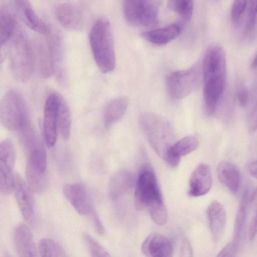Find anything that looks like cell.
<instances>
[{
  "mask_svg": "<svg viewBox=\"0 0 257 257\" xmlns=\"http://www.w3.org/2000/svg\"><path fill=\"white\" fill-rule=\"evenodd\" d=\"M168 7L179 15L183 19L189 20L192 15L194 4L191 1L172 0L168 2Z\"/></svg>",
  "mask_w": 257,
  "mask_h": 257,
  "instance_id": "33",
  "label": "cell"
},
{
  "mask_svg": "<svg viewBox=\"0 0 257 257\" xmlns=\"http://www.w3.org/2000/svg\"><path fill=\"white\" fill-rule=\"evenodd\" d=\"M7 257H10V256H8V255H7Z\"/></svg>",
  "mask_w": 257,
  "mask_h": 257,
  "instance_id": "44",
  "label": "cell"
},
{
  "mask_svg": "<svg viewBox=\"0 0 257 257\" xmlns=\"http://www.w3.org/2000/svg\"><path fill=\"white\" fill-rule=\"evenodd\" d=\"M249 174L257 179V160L250 162L247 165Z\"/></svg>",
  "mask_w": 257,
  "mask_h": 257,
  "instance_id": "42",
  "label": "cell"
},
{
  "mask_svg": "<svg viewBox=\"0 0 257 257\" xmlns=\"http://www.w3.org/2000/svg\"><path fill=\"white\" fill-rule=\"evenodd\" d=\"M14 240L19 257H38L33 234L26 225L21 223L16 226Z\"/></svg>",
  "mask_w": 257,
  "mask_h": 257,
  "instance_id": "20",
  "label": "cell"
},
{
  "mask_svg": "<svg viewBox=\"0 0 257 257\" xmlns=\"http://www.w3.org/2000/svg\"><path fill=\"white\" fill-rule=\"evenodd\" d=\"M135 206L137 210L147 209L152 220L157 224H165L167 211L164 203L155 174L148 165L139 171L135 184Z\"/></svg>",
  "mask_w": 257,
  "mask_h": 257,
  "instance_id": "2",
  "label": "cell"
},
{
  "mask_svg": "<svg viewBox=\"0 0 257 257\" xmlns=\"http://www.w3.org/2000/svg\"><path fill=\"white\" fill-rule=\"evenodd\" d=\"M180 257H192V248L186 239H184L182 241Z\"/></svg>",
  "mask_w": 257,
  "mask_h": 257,
  "instance_id": "39",
  "label": "cell"
},
{
  "mask_svg": "<svg viewBox=\"0 0 257 257\" xmlns=\"http://www.w3.org/2000/svg\"><path fill=\"white\" fill-rule=\"evenodd\" d=\"M250 196L249 190L246 188L241 198L235 218L232 241L234 249L239 241L243 224L245 221Z\"/></svg>",
  "mask_w": 257,
  "mask_h": 257,
  "instance_id": "27",
  "label": "cell"
},
{
  "mask_svg": "<svg viewBox=\"0 0 257 257\" xmlns=\"http://www.w3.org/2000/svg\"><path fill=\"white\" fill-rule=\"evenodd\" d=\"M5 45L13 75L20 81H28L34 69L35 56L27 34L18 25Z\"/></svg>",
  "mask_w": 257,
  "mask_h": 257,
  "instance_id": "3",
  "label": "cell"
},
{
  "mask_svg": "<svg viewBox=\"0 0 257 257\" xmlns=\"http://www.w3.org/2000/svg\"><path fill=\"white\" fill-rule=\"evenodd\" d=\"M198 146L197 139L193 136H188L176 141L171 148L167 163L173 167H176L181 157L195 151Z\"/></svg>",
  "mask_w": 257,
  "mask_h": 257,
  "instance_id": "24",
  "label": "cell"
},
{
  "mask_svg": "<svg viewBox=\"0 0 257 257\" xmlns=\"http://www.w3.org/2000/svg\"><path fill=\"white\" fill-rule=\"evenodd\" d=\"M26 176L27 184L32 191L40 193L45 190L47 183L46 173H40L27 166Z\"/></svg>",
  "mask_w": 257,
  "mask_h": 257,
  "instance_id": "30",
  "label": "cell"
},
{
  "mask_svg": "<svg viewBox=\"0 0 257 257\" xmlns=\"http://www.w3.org/2000/svg\"><path fill=\"white\" fill-rule=\"evenodd\" d=\"M247 128L249 132H253L257 131V103L248 118Z\"/></svg>",
  "mask_w": 257,
  "mask_h": 257,
  "instance_id": "37",
  "label": "cell"
},
{
  "mask_svg": "<svg viewBox=\"0 0 257 257\" xmlns=\"http://www.w3.org/2000/svg\"><path fill=\"white\" fill-rule=\"evenodd\" d=\"M58 130L62 138L69 139L71 135V117L69 108L64 98L60 101L57 119Z\"/></svg>",
  "mask_w": 257,
  "mask_h": 257,
  "instance_id": "29",
  "label": "cell"
},
{
  "mask_svg": "<svg viewBox=\"0 0 257 257\" xmlns=\"http://www.w3.org/2000/svg\"><path fill=\"white\" fill-rule=\"evenodd\" d=\"M206 214L212 240L217 243L221 239L225 228V210L221 203L214 200L208 206Z\"/></svg>",
  "mask_w": 257,
  "mask_h": 257,
  "instance_id": "19",
  "label": "cell"
},
{
  "mask_svg": "<svg viewBox=\"0 0 257 257\" xmlns=\"http://www.w3.org/2000/svg\"><path fill=\"white\" fill-rule=\"evenodd\" d=\"M160 1H125L123 11L125 20L130 25L138 27H151L158 21Z\"/></svg>",
  "mask_w": 257,
  "mask_h": 257,
  "instance_id": "7",
  "label": "cell"
},
{
  "mask_svg": "<svg viewBox=\"0 0 257 257\" xmlns=\"http://www.w3.org/2000/svg\"><path fill=\"white\" fill-rule=\"evenodd\" d=\"M18 24L13 14L6 6L0 8V43L1 47L6 43L11 37Z\"/></svg>",
  "mask_w": 257,
  "mask_h": 257,
  "instance_id": "26",
  "label": "cell"
},
{
  "mask_svg": "<svg viewBox=\"0 0 257 257\" xmlns=\"http://www.w3.org/2000/svg\"><path fill=\"white\" fill-rule=\"evenodd\" d=\"M218 179L231 192L236 194L239 190L241 175L238 167L233 163L224 160L217 166Z\"/></svg>",
  "mask_w": 257,
  "mask_h": 257,
  "instance_id": "21",
  "label": "cell"
},
{
  "mask_svg": "<svg viewBox=\"0 0 257 257\" xmlns=\"http://www.w3.org/2000/svg\"><path fill=\"white\" fill-rule=\"evenodd\" d=\"M15 149L13 142L6 139L0 145V191L8 195L14 189Z\"/></svg>",
  "mask_w": 257,
  "mask_h": 257,
  "instance_id": "11",
  "label": "cell"
},
{
  "mask_svg": "<svg viewBox=\"0 0 257 257\" xmlns=\"http://www.w3.org/2000/svg\"><path fill=\"white\" fill-rule=\"evenodd\" d=\"M139 120L150 146L168 163L171 148L177 141L171 123L162 115L151 112L142 113Z\"/></svg>",
  "mask_w": 257,
  "mask_h": 257,
  "instance_id": "4",
  "label": "cell"
},
{
  "mask_svg": "<svg viewBox=\"0 0 257 257\" xmlns=\"http://www.w3.org/2000/svg\"><path fill=\"white\" fill-rule=\"evenodd\" d=\"M234 249L232 242H230L223 247L216 257H231Z\"/></svg>",
  "mask_w": 257,
  "mask_h": 257,
  "instance_id": "40",
  "label": "cell"
},
{
  "mask_svg": "<svg viewBox=\"0 0 257 257\" xmlns=\"http://www.w3.org/2000/svg\"><path fill=\"white\" fill-rule=\"evenodd\" d=\"M182 30L181 24L177 23L163 28L144 32L142 34V37L150 43L162 45L176 39L179 36Z\"/></svg>",
  "mask_w": 257,
  "mask_h": 257,
  "instance_id": "22",
  "label": "cell"
},
{
  "mask_svg": "<svg viewBox=\"0 0 257 257\" xmlns=\"http://www.w3.org/2000/svg\"><path fill=\"white\" fill-rule=\"evenodd\" d=\"M65 198L80 215L91 214V201L85 187L80 183L67 184L63 188Z\"/></svg>",
  "mask_w": 257,
  "mask_h": 257,
  "instance_id": "15",
  "label": "cell"
},
{
  "mask_svg": "<svg viewBox=\"0 0 257 257\" xmlns=\"http://www.w3.org/2000/svg\"><path fill=\"white\" fill-rule=\"evenodd\" d=\"M250 67L252 69L257 68V52L254 54L250 63Z\"/></svg>",
  "mask_w": 257,
  "mask_h": 257,
  "instance_id": "43",
  "label": "cell"
},
{
  "mask_svg": "<svg viewBox=\"0 0 257 257\" xmlns=\"http://www.w3.org/2000/svg\"><path fill=\"white\" fill-rule=\"evenodd\" d=\"M128 104L125 97H119L111 100L106 105L103 112V121L106 128H108L120 119L124 114Z\"/></svg>",
  "mask_w": 257,
  "mask_h": 257,
  "instance_id": "25",
  "label": "cell"
},
{
  "mask_svg": "<svg viewBox=\"0 0 257 257\" xmlns=\"http://www.w3.org/2000/svg\"><path fill=\"white\" fill-rule=\"evenodd\" d=\"M83 237L91 257H112L106 249L89 234H84Z\"/></svg>",
  "mask_w": 257,
  "mask_h": 257,
  "instance_id": "34",
  "label": "cell"
},
{
  "mask_svg": "<svg viewBox=\"0 0 257 257\" xmlns=\"http://www.w3.org/2000/svg\"><path fill=\"white\" fill-rule=\"evenodd\" d=\"M247 18L243 29V36L248 41L257 35V1H247Z\"/></svg>",
  "mask_w": 257,
  "mask_h": 257,
  "instance_id": "28",
  "label": "cell"
},
{
  "mask_svg": "<svg viewBox=\"0 0 257 257\" xmlns=\"http://www.w3.org/2000/svg\"><path fill=\"white\" fill-rule=\"evenodd\" d=\"M200 77V70L196 66L172 72L166 80L169 95L174 99H181L188 96L198 87Z\"/></svg>",
  "mask_w": 257,
  "mask_h": 257,
  "instance_id": "9",
  "label": "cell"
},
{
  "mask_svg": "<svg viewBox=\"0 0 257 257\" xmlns=\"http://www.w3.org/2000/svg\"><path fill=\"white\" fill-rule=\"evenodd\" d=\"M135 182L134 175L129 171L122 169L117 171L111 178L108 185L110 198L115 200L127 192Z\"/></svg>",
  "mask_w": 257,
  "mask_h": 257,
  "instance_id": "23",
  "label": "cell"
},
{
  "mask_svg": "<svg viewBox=\"0 0 257 257\" xmlns=\"http://www.w3.org/2000/svg\"><path fill=\"white\" fill-rule=\"evenodd\" d=\"M91 214L94 226L96 231L98 234L100 235L103 234L104 232V227L99 217L95 212H93Z\"/></svg>",
  "mask_w": 257,
  "mask_h": 257,
  "instance_id": "41",
  "label": "cell"
},
{
  "mask_svg": "<svg viewBox=\"0 0 257 257\" xmlns=\"http://www.w3.org/2000/svg\"><path fill=\"white\" fill-rule=\"evenodd\" d=\"M0 120L2 124L10 131H19L29 122L25 102L18 90L10 89L3 97Z\"/></svg>",
  "mask_w": 257,
  "mask_h": 257,
  "instance_id": "6",
  "label": "cell"
},
{
  "mask_svg": "<svg viewBox=\"0 0 257 257\" xmlns=\"http://www.w3.org/2000/svg\"><path fill=\"white\" fill-rule=\"evenodd\" d=\"M36 48L39 73L43 78H48L53 74V71L46 43L38 42Z\"/></svg>",
  "mask_w": 257,
  "mask_h": 257,
  "instance_id": "31",
  "label": "cell"
},
{
  "mask_svg": "<svg viewBox=\"0 0 257 257\" xmlns=\"http://www.w3.org/2000/svg\"><path fill=\"white\" fill-rule=\"evenodd\" d=\"M63 97L58 92L53 91L49 94L45 102L43 133L46 144L49 147L54 146L57 140L58 113Z\"/></svg>",
  "mask_w": 257,
  "mask_h": 257,
  "instance_id": "12",
  "label": "cell"
},
{
  "mask_svg": "<svg viewBox=\"0 0 257 257\" xmlns=\"http://www.w3.org/2000/svg\"><path fill=\"white\" fill-rule=\"evenodd\" d=\"M89 42L99 69L103 73L112 71L116 58L111 27L107 19L100 17L95 22L89 32Z\"/></svg>",
  "mask_w": 257,
  "mask_h": 257,
  "instance_id": "5",
  "label": "cell"
},
{
  "mask_svg": "<svg viewBox=\"0 0 257 257\" xmlns=\"http://www.w3.org/2000/svg\"><path fill=\"white\" fill-rule=\"evenodd\" d=\"M19 131L20 142L27 157V166L45 173L47 168V154L44 146L30 121Z\"/></svg>",
  "mask_w": 257,
  "mask_h": 257,
  "instance_id": "8",
  "label": "cell"
},
{
  "mask_svg": "<svg viewBox=\"0 0 257 257\" xmlns=\"http://www.w3.org/2000/svg\"><path fill=\"white\" fill-rule=\"evenodd\" d=\"M236 98L238 104L241 106H245L249 99V94L247 90L243 87L239 88L236 92Z\"/></svg>",
  "mask_w": 257,
  "mask_h": 257,
  "instance_id": "38",
  "label": "cell"
},
{
  "mask_svg": "<svg viewBox=\"0 0 257 257\" xmlns=\"http://www.w3.org/2000/svg\"><path fill=\"white\" fill-rule=\"evenodd\" d=\"M202 73L205 107L209 115H213L223 95L226 76L224 51L218 44L207 49L203 61Z\"/></svg>",
  "mask_w": 257,
  "mask_h": 257,
  "instance_id": "1",
  "label": "cell"
},
{
  "mask_svg": "<svg viewBox=\"0 0 257 257\" xmlns=\"http://www.w3.org/2000/svg\"><path fill=\"white\" fill-rule=\"evenodd\" d=\"M13 190L24 218L29 223H33L35 220V206L31 190L19 174L15 175Z\"/></svg>",
  "mask_w": 257,
  "mask_h": 257,
  "instance_id": "14",
  "label": "cell"
},
{
  "mask_svg": "<svg viewBox=\"0 0 257 257\" xmlns=\"http://www.w3.org/2000/svg\"><path fill=\"white\" fill-rule=\"evenodd\" d=\"M142 250L147 257H172L173 244L167 236L159 233H153L143 242Z\"/></svg>",
  "mask_w": 257,
  "mask_h": 257,
  "instance_id": "17",
  "label": "cell"
},
{
  "mask_svg": "<svg viewBox=\"0 0 257 257\" xmlns=\"http://www.w3.org/2000/svg\"><path fill=\"white\" fill-rule=\"evenodd\" d=\"M247 1H234L231 7V19L234 24H238L246 10Z\"/></svg>",
  "mask_w": 257,
  "mask_h": 257,
  "instance_id": "36",
  "label": "cell"
},
{
  "mask_svg": "<svg viewBox=\"0 0 257 257\" xmlns=\"http://www.w3.org/2000/svg\"><path fill=\"white\" fill-rule=\"evenodd\" d=\"M54 15L58 22L66 29L80 31L84 27V10L77 3L65 2L58 4L54 8Z\"/></svg>",
  "mask_w": 257,
  "mask_h": 257,
  "instance_id": "13",
  "label": "cell"
},
{
  "mask_svg": "<svg viewBox=\"0 0 257 257\" xmlns=\"http://www.w3.org/2000/svg\"><path fill=\"white\" fill-rule=\"evenodd\" d=\"M249 205L252 208L253 214L248 225V239L251 241L257 235V187L250 196Z\"/></svg>",
  "mask_w": 257,
  "mask_h": 257,
  "instance_id": "35",
  "label": "cell"
},
{
  "mask_svg": "<svg viewBox=\"0 0 257 257\" xmlns=\"http://www.w3.org/2000/svg\"><path fill=\"white\" fill-rule=\"evenodd\" d=\"M13 5L20 19L30 29L45 35L49 32L50 25L38 15L29 1L17 0Z\"/></svg>",
  "mask_w": 257,
  "mask_h": 257,
  "instance_id": "16",
  "label": "cell"
},
{
  "mask_svg": "<svg viewBox=\"0 0 257 257\" xmlns=\"http://www.w3.org/2000/svg\"><path fill=\"white\" fill-rule=\"evenodd\" d=\"M46 45L49 55L53 74L58 82L66 85L67 76L65 68L64 45L63 36L57 28L50 25L46 35Z\"/></svg>",
  "mask_w": 257,
  "mask_h": 257,
  "instance_id": "10",
  "label": "cell"
},
{
  "mask_svg": "<svg viewBox=\"0 0 257 257\" xmlns=\"http://www.w3.org/2000/svg\"><path fill=\"white\" fill-rule=\"evenodd\" d=\"M189 183L190 196L198 197L207 193L212 183L209 166L204 163L199 164L191 174Z\"/></svg>",
  "mask_w": 257,
  "mask_h": 257,
  "instance_id": "18",
  "label": "cell"
},
{
  "mask_svg": "<svg viewBox=\"0 0 257 257\" xmlns=\"http://www.w3.org/2000/svg\"><path fill=\"white\" fill-rule=\"evenodd\" d=\"M41 257H69L62 246L51 238H43L39 243Z\"/></svg>",
  "mask_w": 257,
  "mask_h": 257,
  "instance_id": "32",
  "label": "cell"
}]
</instances>
